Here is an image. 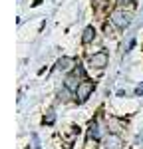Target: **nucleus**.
I'll use <instances>...</instances> for the list:
<instances>
[{"mask_svg":"<svg viewBox=\"0 0 143 149\" xmlns=\"http://www.w3.org/2000/svg\"><path fill=\"white\" fill-rule=\"evenodd\" d=\"M95 90V81L92 80H82V84H80V88L76 90V100L78 102H85L90 95H92V92Z\"/></svg>","mask_w":143,"mask_h":149,"instance_id":"nucleus-1","label":"nucleus"},{"mask_svg":"<svg viewBox=\"0 0 143 149\" xmlns=\"http://www.w3.org/2000/svg\"><path fill=\"white\" fill-rule=\"evenodd\" d=\"M80 78H83V68H74V72H72L70 76L66 78V90H78L80 88Z\"/></svg>","mask_w":143,"mask_h":149,"instance_id":"nucleus-2","label":"nucleus"},{"mask_svg":"<svg viewBox=\"0 0 143 149\" xmlns=\"http://www.w3.org/2000/svg\"><path fill=\"white\" fill-rule=\"evenodd\" d=\"M111 22L117 28H127L129 26V14L125 10H121V8H117V10L111 12Z\"/></svg>","mask_w":143,"mask_h":149,"instance_id":"nucleus-3","label":"nucleus"},{"mask_svg":"<svg viewBox=\"0 0 143 149\" xmlns=\"http://www.w3.org/2000/svg\"><path fill=\"white\" fill-rule=\"evenodd\" d=\"M90 66H92V68H97V70H103L107 66V54L106 52L94 54V56L90 58Z\"/></svg>","mask_w":143,"mask_h":149,"instance_id":"nucleus-4","label":"nucleus"},{"mask_svg":"<svg viewBox=\"0 0 143 149\" xmlns=\"http://www.w3.org/2000/svg\"><path fill=\"white\" fill-rule=\"evenodd\" d=\"M123 147V139L115 135V133H109L106 137V149H121Z\"/></svg>","mask_w":143,"mask_h":149,"instance_id":"nucleus-5","label":"nucleus"},{"mask_svg":"<svg viewBox=\"0 0 143 149\" xmlns=\"http://www.w3.org/2000/svg\"><path fill=\"white\" fill-rule=\"evenodd\" d=\"M74 64H76L74 58H62V60H58V64H56V70L58 72H68Z\"/></svg>","mask_w":143,"mask_h":149,"instance_id":"nucleus-6","label":"nucleus"},{"mask_svg":"<svg viewBox=\"0 0 143 149\" xmlns=\"http://www.w3.org/2000/svg\"><path fill=\"white\" fill-rule=\"evenodd\" d=\"M94 36H95V30H94V26H87L85 30H83V36H82V42L83 44H90L92 40H94Z\"/></svg>","mask_w":143,"mask_h":149,"instance_id":"nucleus-7","label":"nucleus"},{"mask_svg":"<svg viewBox=\"0 0 143 149\" xmlns=\"http://www.w3.org/2000/svg\"><path fill=\"white\" fill-rule=\"evenodd\" d=\"M90 137H94V139L99 137V129H97V123H92V125H90Z\"/></svg>","mask_w":143,"mask_h":149,"instance_id":"nucleus-8","label":"nucleus"},{"mask_svg":"<svg viewBox=\"0 0 143 149\" xmlns=\"http://www.w3.org/2000/svg\"><path fill=\"white\" fill-rule=\"evenodd\" d=\"M54 119H56V113H54V109H48L46 117H44V123H54Z\"/></svg>","mask_w":143,"mask_h":149,"instance_id":"nucleus-9","label":"nucleus"},{"mask_svg":"<svg viewBox=\"0 0 143 149\" xmlns=\"http://www.w3.org/2000/svg\"><path fill=\"white\" fill-rule=\"evenodd\" d=\"M119 4H129V2H133V0H117Z\"/></svg>","mask_w":143,"mask_h":149,"instance_id":"nucleus-10","label":"nucleus"}]
</instances>
